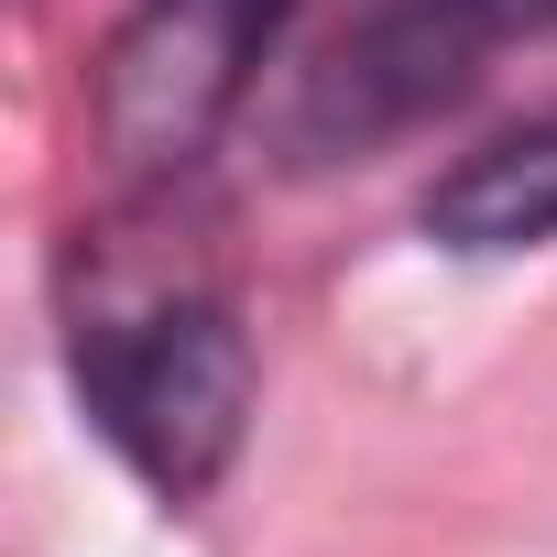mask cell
Instances as JSON below:
<instances>
[{"label":"cell","instance_id":"obj_1","mask_svg":"<svg viewBox=\"0 0 557 557\" xmlns=\"http://www.w3.org/2000/svg\"><path fill=\"white\" fill-rule=\"evenodd\" d=\"M77 361V405L110 437V459L153 492V503H197L251 426V339L240 307L208 285H153V296H110L77 307L66 329Z\"/></svg>","mask_w":557,"mask_h":557},{"label":"cell","instance_id":"obj_2","mask_svg":"<svg viewBox=\"0 0 557 557\" xmlns=\"http://www.w3.org/2000/svg\"><path fill=\"white\" fill-rule=\"evenodd\" d=\"M296 0H132L121 34L99 45V153L132 186H175L197 175V153L230 132V110L251 99V66L273 55Z\"/></svg>","mask_w":557,"mask_h":557},{"label":"cell","instance_id":"obj_3","mask_svg":"<svg viewBox=\"0 0 557 557\" xmlns=\"http://www.w3.org/2000/svg\"><path fill=\"white\" fill-rule=\"evenodd\" d=\"M426 240H448V251H535V240H557V121H513V132L470 143L426 186Z\"/></svg>","mask_w":557,"mask_h":557},{"label":"cell","instance_id":"obj_4","mask_svg":"<svg viewBox=\"0 0 557 557\" xmlns=\"http://www.w3.org/2000/svg\"><path fill=\"white\" fill-rule=\"evenodd\" d=\"M459 23H470L481 45H503V34H557V0H459Z\"/></svg>","mask_w":557,"mask_h":557}]
</instances>
